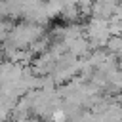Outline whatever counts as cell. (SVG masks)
<instances>
[{
  "label": "cell",
  "mask_w": 122,
  "mask_h": 122,
  "mask_svg": "<svg viewBox=\"0 0 122 122\" xmlns=\"http://www.w3.org/2000/svg\"><path fill=\"white\" fill-rule=\"evenodd\" d=\"M27 122H46V118H40V116H34V118H29Z\"/></svg>",
  "instance_id": "6da1fadb"
}]
</instances>
